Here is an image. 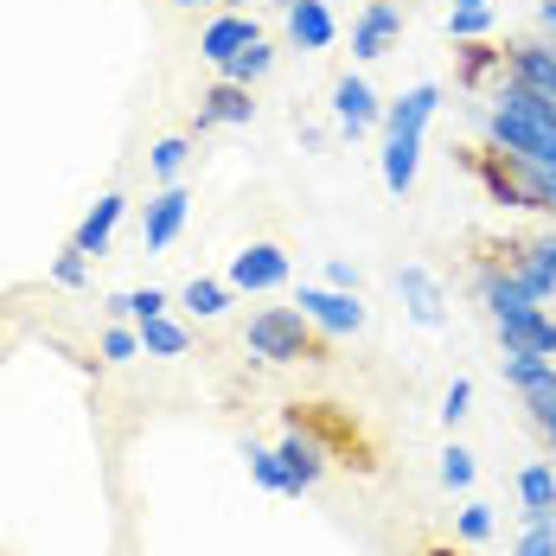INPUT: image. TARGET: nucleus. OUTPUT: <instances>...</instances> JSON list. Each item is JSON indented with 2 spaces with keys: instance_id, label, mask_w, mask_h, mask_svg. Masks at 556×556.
<instances>
[{
  "instance_id": "obj_1",
  "label": "nucleus",
  "mask_w": 556,
  "mask_h": 556,
  "mask_svg": "<svg viewBox=\"0 0 556 556\" xmlns=\"http://www.w3.org/2000/svg\"><path fill=\"white\" fill-rule=\"evenodd\" d=\"M243 352L263 358V365H314V358H327L320 327H314L301 307H263V314H250Z\"/></svg>"
},
{
  "instance_id": "obj_2",
  "label": "nucleus",
  "mask_w": 556,
  "mask_h": 556,
  "mask_svg": "<svg viewBox=\"0 0 556 556\" xmlns=\"http://www.w3.org/2000/svg\"><path fill=\"white\" fill-rule=\"evenodd\" d=\"M500 371H505V384L525 396V416H531V422H544V416L556 409V358H538V352H505Z\"/></svg>"
},
{
  "instance_id": "obj_3",
  "label": "nucleus",
  "mask_w": 556,
  "mask_h": 556,
  "mask_svg": "<svg viewBox=\"0 0 556 556\" xmlns=\"http://www.w3.org/2000/svg\"><path fill=\"white\" fill-rule=\"evenodd\" d=\"M320 333H333V339H352V333H365V301L358 294H345V288H314V281H301V301H294Z\"/></svg>"
},
{
  "instance_id": "obj_4",
  "label": "nucleus",
  "mask_w": 556,
  "mask_h": 556,
  "mask_svg": "<svg viewBox=\"0 0 556 556\" xmlns=\"http://www.w3.org/2000/svg\"><path fill=\"white\" fill-rule=\"evenodd\" d=\"M493 327H500L505 352H538V358H556V320L538 307V301H518V307L493 314Z\"/></svg>"
},
{
  "instance_id": "obj_5",
  "label": "nucleus",
  "mask_w": 556,
  "mask_h": 556,
  "mask_svg": "<svg viewBox=\"0 0 556 556\" xmlns=\"http://www.w3.org/2000/svg\"><path fill=\"white\" fill-rule=\"evenodd\" d=\"M288 276H294V263H288L281 243H243V250L230 256V288H237V294H269V288H281Z\"/></svg>"
},
{
  "instance_id": "obj_6",
  "label": "nucleus",
  "mask_w": 556,
  "mask_h": 556,
  "mask_svg": "<svg viewBox=\"0 0 556 556\" xmlns=\"http://www.w3.org/2000/svg\"><path fill=\"white\" fill-rule=\"evenodd\" d=\"M505 77L556 103V39H518V46H505Z\"/></svg>"
},
{
  "instance_id": "obj_7",
  "label": "nucleus",
  "mask_w": 556,
  "mask_h": 556,
  "mask_svg": "<svg viewBox=\"0 0 556 556\" xmlns=\"http://www.w3.org/2000/svg\"><path fill=\"white\" fill-rule=\"evenodd\" d=\"M186 212H192V192L173 179V186H161L154 199H148V212H141V250H167L173 237L186 230Z\"/></svg>"
},
{
  "instance_id": "obj_8",
  "label": "nucleus",
  "mask_w": 556,
  "mask_h": 556,
  "mask_svg": "<svg viewBox=\"0 0 556 556\" xmlns=\"http://www.w3.org/2000/svg\"><path fill=\"white\" fill-rule=\"evenodd\" d=\"M403 33V7L396 0H365V13L352 20V58H384Z\"/></svg>"
},
{
  "instance_id": "obj_9",
  "label": "nucleus",
  "mask_w": 556,
  "mask_h": 556,
  "mask_svg": "<svg viewBox=\"0 0 556 556\" xmlns=\"http://www.w3.org/2000/svg\"><path fill=\"white\" fill-rule=\"evenodd\" d=\"M339 39V20L327 0H288V46L294 52H327Z\"/></svg>"
},
{
  "instance_id": "obj_10",
  "label": "nucleus",
  "mask_w": 556,
  "mask_h": 556,
  "mask_svg": "<svg viewBox=\"0 0 556 556\" xmlns=\"http://www.w3.org/2000/svg\"><path fill=\"white\" fill-rule=\"evenodd\" d=\"M224 122H256V97H250V84H212L205 97H199V115H192V135H205V128H224Z\"/></svg>"
},
{
  "instance_id": "obj_11",
  "label": "nucleus",
  "mask_w": 556,
  "mask_h": 556,
  "mask_svg": "<svg viewBox=\"0 0 556 556\" xmlns=\"http://www.w3.org/2000/svg\"><path fill=\"white\" fill-rule=\"evenodd\" d=\"M276 454H281V467H288V480H294L301 493H314V486H320V473H327V447L314 442L307 429H294V422H288V435L276 442Z\"/></svg>"
},
{
  "instance_id": "obj_12",
  "label": "nucleus",
  "mask_w": 556,
  "mask_h": 556,
  "mask_svg": "<svg viewBox=\"0 0 556 556\" xmlns=\"http://www.w3.org/2000/svg\"><path fill=\"white\" fill-rule=\"evenodd\" d=\"M333 115L345 135H365L371 122H384V103H378V90L365 84V77H339L333 84Z\"/></svg>"
},
{
  "instance_id": "obj_13",
  "label": "nucleus",
  "mask_w": 556,
  "mask_h": 556,
  "mask_svg": "<svg viewBox=\"0 0 556 556\" xmlns=\"http://www.w3.org/2000/svg\"><path fill=\"white\" fill-rule=\"evenodd\" d=\"M250 39H263L250 13H218V20H212V26L199 33V58H205V64H230V58L243 52Z\"/></svg>"
},
{
  "instance_id": "obj_14",
  "label": "nucleus",
  "mask_w": 556,
  "mask_h": 556,
  "mask_svg": "<svg viewBox=\"0 0 556 556\" xmlns=\"http://www.w3.org/2000/svg\"><path fill=\"white\" fill-rule=\"evenodd\" d=\"M442 110V84H416L384 110V135H429V115Z\"/></svg>"
},
{
  "instance_id": "obj_15",
  "label": "nucleus",
  "mask_w": 556,
  "mask_h": 556,
  "mask_svg": "<svg viewBox=\"0 0 556 556\" xmlns=\"http://www.w3.org/2000/svg\"><path fill=\"white\" fill-rule=\"evenodd\" d=\"M396 294H403V307H409V320H416V327H442V281L429 276V269H416V263H409V269H396Z\"/></svg>"
},
{
  "instance_id": "obj_16",
  "label": "nucleus",
  "mask_w": 556,
  "mask_h": 556,
  "mask_svg": "<svg viewBox=\"0 0 556 556\" xmlns=\"http://www.w3.org/2000/svg\"><path fill=\"white\" fill-rule=\"evenodd\" d=\"M122 212H128V199H122V192H103V199L84 212V224H77L71 243H77L84 256H110V237H115V224H122Z\"/></svg>"
},
{
  "instance_id": "obj_17",
  "label": "nucleus",
  "mask_w": 556,
  "mask_h": 556,
  "mask_svg": "<svg viewBox=\"0 0 556 556\" xmlns=\"http://www.w3.org/2000/svg\"><path fill=\"white\" fill-rule=\"evenodd\" d=\"M518 505H525V525H556V467L551 460H531L518 473Z\"/></svg>"
},
{
  "instance_id": "obj_18",
  "label": "nucleus",
  "mask_w": 556,
  "mask_h": 556,
  "mask_svg": "<svg viewBox=\"0 0 556 556\" xmlns=\"http://www.w3.org/2000/svg\"><path fill=\"white\" fill-rule=\"evenodd\" d=\"M230 281H212V276H192L186 288H179V307L186 314H199V320H218V314H230Z\"/></svg>"
},
{
  "instance_id": "obj_19",
  "label": "nucleus",
  "mask_w": 556,
  "mask_h": 556,
  "mask_svg": "<svg viewBox=\"0 0 556 556\" xmlns=\"http://www.w3.org/2000/svg\"><path fill=\"white\" fill-rule=\"evenodd\" d=\"M173 294L167 288H122V294H110V320H154V314H167Z\"/></svg>"
},
{
  "instance_id": "obj_20",
  "label": "nucleus",
  "mask_w": 556,
  "mask_h": 556,
  "mask_svg": "<svg viewBox=\"0 0 556 556\" xmlns=\"http://www.w3.org/2000/svg\"><path fill=\"white\" fill-rule=\"evenodd\" d=\"M243 460H250V480H256V486H263V493H281V500H301V486H294V480H288V467H281V454L276 447H243Z\"/></svg>"
},
{
  "instance_id": "obj_21",
  "label": "nucleus",
  "mask_w": 556,
  "mask_h": 556,
  "mask_svg": "<svg viewBox=\"0 0 556 556\" xmlns=\"http://www.w3.org/2000/svg\"><path fill=\"white\" fill-rule=\"evenodd\" d=\"M135 333H141V352H148V358H179V352L192 345V333H186L179 320H167V314H154V320H141Z\"/></svg>"
},
{
  "instance_id": "obj_22",
  "label": "nucleus",
  "mask_w": 556,
  "mask_h": 556,
  "mask_svg": "<svg viewBox=\"0 0 556 556\" xmlns=\"http://www.w3.org/2000/svg\"><path fill=\"white\" fill-rule=\"evenodd\" d=\"M269 64H276V46L269 39H250L230 64H218V77L224 84H256V77H269Z\"/></svg>"
},
{
  "instance_id": "obj_23",
  "label": "nucleus",
  "mask_w": 556,
  "mask_h": 556,
  "mask_svg": "<svg viewBox=\"0 0 556 556\" xmlns=\"http://www.w3.org/2000/svg\"><path fill=\"white\" fill-rule=\"evenodd\" d=\"M186 161H192V135H167V141H154V154H148V167L161 173L167 186L186 173Z\"/></svg>"
},
{
  "instance_id": "obj_24",
  "label": "nucleus",
  "mask_w": 556,
  "mask_h": 556,
  "mask_svg": "<svg viewBox=\"0 0 556 556\" xmlns=\"http://www.w3.org/2000/svg\"><path fill=\"white\" fill-rule=\"evenodd\" d=\"M493 33V7H454L447 13V39L467 46V39H486Z\"/></svg>"
},
{
  "instance_id": "obj_25",
  "label": "nucleus",
  "mask_w": 556,
  "mask_h": 556,
  "mask_svg": "<svg viewBox=\"0 0 556 556\" xmlns=\"http://www.w3.org/2000/svg\"><path fill=\"white\" fill-rule=\"evenodd\" d=\"M442 480L454 486V493H467V486H473V454H467L460 442L442 447Z\"/></svg>"
},
{
  "instance_id": "obj_26",
  "label": "nucleus",
  "mask_w": 556,
  "mask_h": 556,
  "mask_svg": "<svg viewBox=\"0 0 556 556\" xmlns=\"http://www.w3.org/2000/svg\"><path fill=\"white\" fill-rule=\"evenodd\" d=\"M52 281H58V288H84V281H90V256L71 243V250H64V256L52 263Z\"/></svg>"
},
{
  "instance_id": "obj_27",
  "label": "nucleus",
  "mask_w": 556,
  "mask_h": 556,
  "mask_svg": "<svg viewBox=\"0 0 556 556\" xmlns=\"http://www.w3.org/2000/svg\"><path fill=\"white\" fill-rule=\"evenodd\" d=\"M135 352H141V333H135V327H122V320H115L110 333H103V358H110V365H128V358H135Z\"/></svg>"
},
{
  "instance_id": "obj_28",
  "label": "nucleus",
  "mask_w": 556,
  "mask_h": 556,
  "mask_svg": "<svg viewBox=\"0 0 556 556\" xmlns=\"http://www.w3.org/2000/svg\"><path fill=\"white\" fill-rule=\"evenodd\" d=\"M460 538H467V544H486V538H493V505H460Z\"/></svg>"
},
{
  "instance_id": "obj_29",
  "label": "nucleus",
  "mask_w": 556,
  "mask_h": 556,
  "mask_svg": "<svg viewBox=\"0 0 556 556\" xmlns=\"http://www.w3.org/2000/svg\"><path fill=\"white\" fill-rule=\"evenodd\" d=\"M518 556H556V525H525Z\"/></svg>"
},
{
  "instance_id": "obj_30",
  "label": "nucleus",
  "mask_w": 556,
  "mask_h": 556,
  "mask_svg": "<svg viewBox=\"0 0 556 556\" xmlns=\"http://www.w3.org/2000/svg\"><path fill=\"white\" fill-rule=\"evenodd\" d=\"M467 403H473V384H467V378H454V384H447V396H442V422H447V429L467 416Z\"/></svg>"
},
{
  "instance_id": "obj_31",
  "label": "nucleus",
  "mask_w": 556,
  "mask_h": 556,
  "mask_svg": "<svg viewBox=\"0 0 556 556\" xmlns=\"http://www.w3.org/2000/svg\"><path fill=\"white\" fill-rule=\"evenodd\" d=\"M327 288H345V294H358V263L333 256V263H327Z\"/></svg>"
},
{
  "instance_id": "obj_32",
  "label": "nucleus",
  "mask_w": 556,
  "mask_h": 556,
  "mask_svg": "<svg viewBox=\"0 0 556 556\" xmlns=\"http://www.w3.org/2000/svg\"><path fill=\"white\" fill-rule=\"evenodd\" d=\"M531 250H538V256L556 269V230H551V237H531Z\"/></svg>"
},
{
  "instance_id": "obj_33",
  "label": "nucleus",
  "mask_w": 556,
  "mask_h": 556,
  "mask_svg": "<svg viewBox=\"0 0 556 556\" xmlns=\"http://www.w3.org/2000/svg\"><path fill=\"white\" fill-rule=\"evenodd\" d=\"M538 20H544V33L556 39V0H538Z\"/></svg>"
},
{
  "instance_id": "obj_34",
  "label": "nucleus",
  "mask_w": 556,
  "mask_h": 556,
  "mask_svg": "<svg viewBox=\"0 0 556 556\" xmlns=\"http://www.w3.org/2000/svg\"><path fill=\"white\" fill-rule=\"evenodd\" d=\"M538 435H544V442L556 447V409H551V416H544V422H538Z\"/></svg>"
},
{
  "instance_id": "obj_35",
  "label": "nucleus",
  "mask_w": 556,
  "mask_h": 556,
  "mask_svg": "<svg viewBox=\"0 0 556 556\" xmlns=\"http://www.w3.org/2000/svg\"><path fill=\"white\" fill-rule=\"evenodd\" d=\"M422 556H454V544H429V551H422Z\"/></svg>"
},
{
  "instance_id": "obj_36",
  "label": "nucleus",
  "mask_w": 556,
  "mask_h": 556,
  "mask_svg": "<svg viewBox=\"0 0 556 556\" xmlns=\"http://www.w3.org/2000/svg\"><path fill=\"white\" fill-rule=\"evenodd\" d=\"M173 7H212V0H173Z\"/></svg>"
},
{
  "instance_id": "obj_37",
  "label": "nucleus",
  "mask_w": 556,
  "mask_h": 556,
  "mask_svg": "<svg viewBox=\"0 0 556 556\" xmlns=\"http://www.w3.org/2000/svg\"><path fill=\"white\" fill-rule=\"evenodd\" d=\"M544 179H551V192H556V167H544Z\"/></svg>"
},
{
  "instance_id": "obj_38",
  "label": "nucleus",
  "mask_w": 556,
  "mask_h": 556,
  "mask_svg": "<svg viewBox=\"0 0 556 556\" xmlns=\"http://www.w3.org/2000/svg\"><path fill=\"white\" fill-rule=\"evenodd\" d=\"M454 7H486V0H454Z\"/></svg>"
},
{
  "instance_id": "obj_39",
  "label": "nucleus",
  "mask_w": 556,
  "mask_h": 556,
  "mask_svg": "<svg viewBox=\"0 0 556 556\" xmlns=\"http://www.w3.org/2000/svg\"><path fill=\"white\" fill-rule=\"evenodd\" d=\"M551 467H556V447H551Z\"/></svg>"
},
{
  "instance_id": "obj_40",
  "label": "nucleus",
  "mask_w": 556,
  "mask_h": 556,
  "mask_svg": "<svg viewBox=\"0 0 556 556\" xmlns=\"http://www.w3.org/2000/svg\"><path fill=\"white\" fill-rule=\"evenodd\" d=\"M230 7H237V0H230Z\"/></svg>"
},
{
  "instance_id": "obj_41",
  "label": "nucleus",
  "mask_w": 556,
  "mask_h": 556,
  "mask_svg": "<svg viewBox=\"0 0 556 556\" xmlns=\"http://www.w3.org/2000/svg\"><path fill=\"white\" fill-rule=\"evenodd\" d=\"M0 556H7V551H0Z\"/></svg>"
}]
</instances>
